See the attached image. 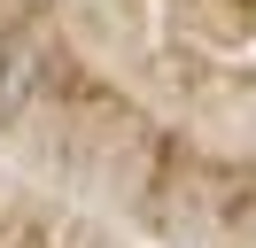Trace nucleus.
<instances>
[{"label": "nucleus", "instance_id": "nucleus-1", "mask_svg": "<svg viewBox=\"0 0 256 248\" xmlns=\"http://www.w3.org/2000/svg\"><path fill=\"white\" fill-rule=\"evenodd\" d=\"M39 78H47V62H39V39H24V31H0V132L24 116V108L39 101Z\"/></svg>", "mask_w": 256, "mask_h": 248}]
</instances>
